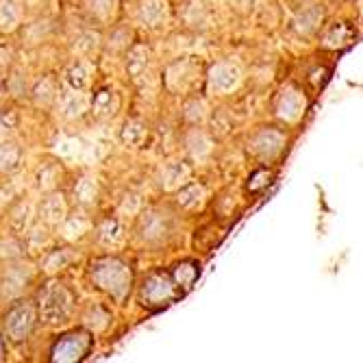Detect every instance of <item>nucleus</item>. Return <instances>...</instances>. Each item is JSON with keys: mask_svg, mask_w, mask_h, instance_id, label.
Wrapping results in <instances>:
<instances>
[{"mask_svg": "<svg viewBox=\"0 0 363 363\" xmlns=\"http://www.w3.org/2000/svg\"><path fill=\"white\" fill-rule=\"evenodd\" d=\"M148 59H150V52H148V48H144V46H135V48H130V52H128V59H126V68H128V72L133 74V77H140V74L146 70Z\"/></svg>", "mask_w": 363, "mask_h": 363, "instance_id": "nucleus-26", "label": "nucleus"}, {"mask_svg": "<svg viewBox=\"0 0 363 363\" xmlns=\"http://www.w3.org/2000/svg\"><path fill=\"white\" fill-rule=\"evenodd\" d=\"M174 298H177L174 281L163 272H152L142 285V303L146 307L157 309L163 305H170Z\"/></svg>", "mask_w": 363, "mask_h": 363, "instance_id": "nucleus-4", "label": "nucleus"}, {"mask_svg": "<svg viewBox=\"0 0 363 363\" xmlns=\"http://www.w3.org/2000/svg\"><path fill=\"white\" fill-rule=\"evenodd\" d=\"M3 352H5V348H3V340H0V359H3Z\"/></svg>", "mask_w": 363, "mask_h": 363, "instance_id": "nucleus-43", "label": "nucleus"}, {"mask_svg": "<svg viewBox=\"0 0 363 363\" xmlns=\"http://www.w3.org/2000/svg\"><path fill=\"white\" fill-rule=\"evenodd\" d=\"M185 120L191 122V124H203L205 118H207V107L203 101H189L185 105V111H183Z\"/></svg>", "mask_w": 363, "mask_h": 363, "instance_id": "nucleus-35", "label": "nucleus"}, {"mask_svg": "<svg viewBox=\"0 0 363 363\" xmlns=\"http://www.w3.org/2000/svg\"><path fill=\"white\" fill-rule=\"evenodd\" d=\"M89 11L98 20H111L116 13V0H89Z\"/></svg>", "mask_w": 363, "mask_h": 363, "instance_id": "nucleus-34", "label": "nucleus"}, {"mask_svg": "<svg viewBox=\"0 0 363 363\" xmlns=\"http://www.w3.org/2000/svg\"><path fill=\"white\" fill-rule=\"evenodd\" d=\"M98 242L107 248H116L124 242V226L120 220H105L98 226Z\"/></svg>", "mask_w": 363, "mask_h": 363, "instance_id": "nucleus-14", "label": "nucleus"}, {"mask_svg": "<svg viewBox=\"0 0 363 363\" xmlns=\"http://www.w3.org/2000/svg\"><path fill=\"white\" fill-rule=\"evenodd\" d=\"M148 138V128L146 124H142L140 120H128L124 126H122V133H120V140L124 146H130V148H140Z\"/></svg>", "mask_w": 363, "mask_h": 363, "instance_id": "nucleus-16", "label": "nucleus"}, {"mask_svg": "<svg viewBox=\"0 0 363 363\" xmlns=\"http://www.w3.org/2000/svg\"><path fill=\"white\" fill-rule=\"evenodd\" d=\"M124 40H128V33H126V30H118V35L113 38V46L120 48V46L124 44Z\"/></svg>", "mask_w": 363, "mask_h": 363, "instance_id": "nucleus-42", "label": "nucleus"}, {"mask_svg": "<svg viewBox=\"0 0 363 363\" xmlns=\"http://www.w3.org/2000/svg\"><path fill=\"white\" fill-rule=\"evenodd\" d=\"M33 324H35V309H33L28 303H20L7 313L5 331L13 342H22L30 335Z\"/></svg>", "mask_w": 363, "mask_h": 363, "instance_id": "nucleus-6", "label": "nucleus"}, {"mask_svg": "<svg viewBox=\"0 0 363 363\" xmlns=\"http://www.w3.org/2000/svg\"><path fill=\"white\" fill-rule=\"evenodd\" d=\"M33 94H35V103L38 105H50L55 101V94H57V87L50 79H42L38 83V87L33 89Z\"/></svg>", "mask_w": 363, "mask_h": 363, "instance_id": "nucleus-32", "label": "nucleus"}, {"mask_svg": "<svg viewBox=\"0 0 363 363\" xmlns=\"http://www.w3.org/2000/svg\"><path fill=\"white\" fill-rule=\"evenodd\" d=\"M74 309V298L70 289L61 283H48L40 294V315L48 324L68 322Z\"/></svg>", "mask_w": 363, "mask_h": 363, "instance_id": "nucleus-2", "label": "nucleus"}, {"mask_svg": "<svg viewBox=\"0 0 363 363\" xmlns=\"http://www.w3.org/2000/svg\"><path fill=\"white\" fill-rule=\"evenodd\" d=\"M198 277V266L191 261H185V263H179L174 268V281L177 285H183V287H191L194 281Z\"/></svg>", "mask_w": 363, "mask_h": 363, "instance_id": "nucleus-30", "label": "nucleus"}, {"mask_svg": "<svg viewBox=\"0 0 363 363\" xmlns=\"http://www.w3.org/2000/svg\"><path fill=\"white\" fill-rule=\"evenodd\" d=\"M187 179H189V166L185 161H179V159L168 161L166 166H163V170H161V183L166 189H177Z\"/></svg>", "mask_w": 363, "mask_h": 363, "instance_id": "nucleus-12", "label": "nucleus"}, {"mask_svg": "<svg viewBox=\"0 0 363 363\" xmlns=\"http://www.w3.org/2000/svg\"><path fill=\"white\" fill-rule=\"evenodd\" d=\"M87 228H89V222L83 216H72V218L65 216L63 218V238L65 240H79V238H83L87 233Z\"/></svg>", "mask_w": 363, "mask_h": 363, "instance_id": "nucleus-27", "label": "nucleus"}, {"mask_svg": "<svg viewBox=\"0 0 363 363\" xmlns=\"http://www.w3.org/2000/svg\"><path fill=\"white\" fill-rule=\"evenodd\" d=\"M87 107H89V98H87L83 91H74V89H72L70 94H65L63 103H61L63 116H65V118H70V120L81 118V116L87 111Z\"/></svg>", "mask_w": 363, "mask_h": 363, "instance_id": "nucleus-17", "label": "nucleus"}, {"mask_svg": "<svg viewBox=\"0 0 363 363\" xmlns=\"http://www.w3.org/2000/svg\"><path fill=\"white\" fill-rule=\"evenodd\" d=\"M20 163V148L11 142L0 144V172H11Z\"/></svg>", "mask_w": 363, "mask_h": 363, "instance_id": "nucleus-28", "label": "nucleus"}, {"mask_svg": "<svg viewBox=\"0 0 363 363\" xmlns=\"http://www.w3.org/2000/svg\"><path fill=\"white\" fill-rule=\"evenodd\" d=\"M28 240H30L33 246H42L46 242V230L44 228H33L28 233Z\"/></svg>", "mask_w": 363, "mask_h": 363, "instance_id": "nucleus-40", "label": "nucleus"}, {"mask_svg": "<svg viewBox=\"0 0 363 363\" xmlns=\"http://www.w3.org/2000/svg\"><path fill=\"white\" fill-rule=\"evenodd\" d=\"M179 205L183 207V209H198L203 203H205V189L201 187V185H196V183H191V185H187V187H183L181 191H179Z\"/></svg>", "mask_w": 363, "mask_h": 363, "instance_id": "nucleus-24", "label": "nucleus"}, {"mask_svg": "<svg viewBox=\"0 0 363 363\" xmlns=\"http://www.w3.org/2000/svg\"><path fill=\"white\" fill-rule=\"evenodd\" d=\"M285 138L274 128H263L252 138L250 148L255 155H259L261 159H274L281 150H283Z\"/></svg>", "mask_w": 363, "mask_h": 363, "instance_id": "nucleus-9", "label": "nucleus"}, {"mask_svg": "<svg viewBox=\"0 0 363 363\" xmlns=\"http://www.w3.org/2000/svg\"><path fill=\"white\" fill-rule=\"evenodd\" d=\"M89 77H91V70H89V65L83 63V61L72 63L70 68L63 72L65 85H68L70 89H74V91H83L89 85Z\"/></svg>", "mask_w": 363, "mask_h": 363, "instance_id": "nucleus-15", "label": "nucleus"}, {"mask_svg": "<svg viewBox=\"0 0 363 363\" xmlns=\"http://www.w3.org/2000/svg\"><path fill=\"white\" fill-rule=\"evenodd\" d=\"M65 216H68V207H65L61 194H50L44 198V203L40 207V218L46 224H61Z\"/></svg>", "mask_w": 363, "mask_h": 363, "instance_id": "nucleus-11", "label": "nucleus"}, {"mask_svg": "<svg viewBox=\"0 0 363 363\" xmlns=\"http://www.w3.org/2000/svg\"><path fill=\"white\" fill-rule=\"evenodd\" d=\"M94 344V337L85 331H72L68 335H63L50 350V359L52 361H61V363H72V361H81L89 354Z\"/></svg>", "mask_w": 363, "mask_h": 363, "instance_id": "nucleus-3", "label": "nucleus"}, {"mask_svg": "<svg viewBox=\"0 0 363 363\" xmlns=\"http://www.w3.org/2000/svg\"><path fill=\"white\" fill-rule=\"evenodd\" d=\"M94 111L96 116H101V118H111L118 107H120V101H118V94L111 91V89H101L96 96H94Z\"/></svg>", "mask_w": 363, "mask_h": 363, "instance_id": "nucleus-18", "label": "nucleus"}, {"mask_svg": "<svg viewBox=\"0 0 363 363\" xmlns=\"http://www.w3.org/2000/svg\"><path fill=\"white\" fill-rule=\"evenodd\" d=\"M74 196L81 205H94L98 201V181L94 177H83L74 185Z\"/></svg>", "mask_w": 363, "mask_h": 363, "instance_id": "nucleus-22", "label": "nucleus"}, {"mask_svg": "<svg viewBox=\"0 0 363 363\" xmlns=\"http://www.w3.org/2000/svg\"><path fill=\"white\" fill-rule=\"evenodd\" d=\"M170 230H172V218L170 213L161 209H148L146 213H142L140 224H138L140 238L148 244L163 242L170 235Z\"/></svg>", "mask_w": 363, "mask_h": 363, "instance_id": "nucleus-5", "label": "nucleus"}, {"mask_svg": "<svg viewBox=\"0 0 363 363\" xmlns=\"http://www.w3.org/2000/svg\"><path fill=\"white\" fill-rule=\"evenodd\" d=\"M30 279V270L24 266H13L5 272L3 277V294L5 296H18Z\"/></svg>", "mask_w": 363, "mask_h": 363, "instance_id": "nucleus-13", "label": "nucleus"}, {"mask_svg": "<svg viewBox=\"0 0 363 363\" xmlns=\"http://www.w3.org/2000/svg\"><path fill=\"white\" fill-rule=\"evenodd\" d=\"M185 144H187L189 155L194 159H198V161H203L211 152V146H213L211 140L203 133V130H191V133L187 135V140H185Z\"/></svg>", "mask_w": 363, "mask_h": 363, "instance_id": "nucleus-21", "label": "nucleus"}, {"mask_svg": "<svg viewBox=\"0 0 363 363\" xmlns=\"http://www.w3.org/2000/svg\"><path fill=\"white\" fill-rule=\"evenodd\" d=\"M30 218H33V207H30V203H20V205L11 211V226L22 233V230L28 228Z\"/></svg>", "mask_w": 363, "mask_h": 363, "instance_id": "nucleus-31", "label": "nucleus"}, {"mask_svg": "<svg viewBox=\"0 0 363 363\" xmlns=\"http://www.w3.org/2000/svg\"><path fill=\"white\" fill-rule=\"evenodd\" d=\"M322 22V9L320 7H307L298 13V18L294 20V28L301 33V35H311Z\"/></svg>", "mask_w": 363, "mask_h": 363, "instance_id": "nucleus-19", "label": "nucleus"}, {"mask_svg": "<svg viewBox=\"0 0 363 363\" xmlns=\"http://www.w3.org/2000/svg\"><path fill=\"white\" fill-rule=\"evenodd\" d=\"M305 107V96L296 87H285L277 101V116L285 122H296L303 116Z\"/></svg>", "mask_w": 363, "mask_h": 363, "instance_id": "nucleus-8", "label": "nucleus"}, {"mask_svg": "<svg viewBox=\"0 0 363 363\" xmlns=\"http://www.w3.org/2000/svg\"><path fill=\"white\" fill-rule=\"evenodd\" d=\"M57 152L63 157V159H74L79 152H81V142L74 140V138H61L57 142Z\"/></svg>", "mask_w": 363, "mask_h": 363, "instance_id": "nucleus-37", "label": "nucleus"}, {"mask_svg": "<svg viewBox=\"0 0 363 363\" xmlns=\"http://www.w3.org/2000/svg\"><path fill=\"white\" fill-rule=\"evenodd\" d=\"M20 7L13 0H0V28L13 30L20 24Z\"/></svg>", "mask_w": 363, "mask_h": 363, "instance_id": "nucleus-25", "label": "nucleus"}, {"mask_svg": "<svg viewBox=\"0 0 363 363\" xmlns=\"http://www.w3.org/2000/svg\"><path fill=\"white\" fill-rule=\"evenodd\" d=\"M263 177H270V174H268L266 170H261V172H257V174L252 177V181L248 183V187H250V189H259L261 185H266V181H261Z\"/></svg>", "mask_w": 363, "mask_h": 363, "instance_id": "nucleus-41", "label": "nucleus"}, {"mask_svg": "<svg viewBox=\"0 0 363 363\" xmlns=\"http://www.w3.org/2000/svg\"><path fill=\"white\" fill-rule=\"evenodd\" d=\"M18 126V120L11 111H0V138L11 135Z\"/></svg>", "mask_w": 363, "mask_h": 363, "instance_id": "nucleus-38", "label": "nucleus"}, {"mask_svg": "<svg viewBox=\"0 0 363 363\" xmlns=\"http://www.w3.org/2000/svg\"><path fill=\"white\" fill-rule=\"evenodd\" d=\"M170 9L166 0H142L140 5V18L144 24L148 26H161L163 22L168 20Z\"/></svg>", "mask_w": 363, "mask_h": 363, "instance_id": "nucleus-10", "label": "nucleus"}, {"mask_svg": "<svg viewBox=\"0 0 363 363\" xmlns=\"http://www.w3.org/2000/svg\"><path fill=\"white\" fill-rule=\"evenodd\" d=\"M85 324L89 328H94V331H103V328L109 324V313L103 309V307H91L87 313H85Z\"/></svg>", "mask_w": 363, "mask_h": 363, "instance_id": "nucleus-33", "label": "nucleus"}, {"mask_svg": "<svg viewBox=\"0 0 363 363\" xmlns=\"http://www.w3.org/2000/svg\"><path fill=\"white\" fill-rule=\"evenodd\" d=\"M352 38H354V33H352V28L350 26H346V24H335L333 28H328L326 30V35H324V46L326 48H344V46H348L350 42H352Z\"/></svg>", "mask_w": 363, "mask_h": 363, "instance_id": "nucleus-20", "label": "nucleus"}, {"mask_svg": "<svg viewBox=\"0 0 363 363\" xmlns=\"http://www.w3.org/2000/svg\"><path fill=\"white\" fill-rule=\"evenodd\" d=\"M98 40H101V38H98V33L87 30V33H83V35H79L74 40V50L81 52V55H89V52H94L98 48Z\"/></svg>", "mask_w": 363, "mask_h": 363, "instance_id": "nucleus-36", "label": "nucleus"}, {"mask_svg": "<svg viewBox=\"0 0 363 363\" xmlns=\"http://www.w3.org/2000/svg\"><path fill=\"white\" fill-rule=\"evenodd\" d=\"M59 168L55 166V163H44V166L38 170V177H35V181H38V187L40 189H44V191H48V189H55V185H57V181H59Z\"/></svg>", "mask_w": 363, "mask_h": 363, "instance_id": "nucleus-29", "label": "nucleus"}, {"mask_svg": "<svg viewBox=\"0 0 363 363\" xmlns=\"http://www.w3.org/2000/svg\"><path fill=\"white\" fill-rule=\"evenodd\" d=\"M122 211L124 213H138L140 211V196H135V194H128L126 198H124V203H122Z\"/></svg>", "mask_w": 363, "mask_h": 363, "instance_id": "nucleus-39", "label": "nucleus"}, {"mask_svg": "<svg viewBox=\"0 0 363 363\" xmlns=\"http://www.w3.org/2000/svg\"><path fill=\"white\" fill-rule=\"evenodd\" d=\"M240 83H242V70L235 63L222 61V63H216L209 70V87L216 94L233 91Z\"/></svg>", "mask_w": 363, "mask_h": 363, "instance_id": "nucleus-7", "label": "nucleus"}, {"mask_svg": "<svg viewBox=\"0 0 363 363\" xmlns=\"http://www.w3.org/2000/svg\"><path fill=\"white\" fill-rule=\"evenodd\" d=\"M89 277L96 287H101L103 291L113 296L116 301H122L130 291V285H133V272H130V266L118 257H101V259L91 261Z\"/></svg>", "mask_w": 363, "mask_h": 363, "instance_id": "nucleus-1", "label": "nucleus"}, {"mask_svg": "<svg viewBox=\"0 0 363 363\" xmlns=\"http://www.w3.org/2000/svg\"><path fill=\"white\" fill-rule=\"evenodd\" d=\"M77 259V255L68 248H59V250H52L46 259H44V270L48 274L57 272V270H63V268H68L70 263Z\"/></svg>", "mask_w": 363, "mask_h": 363, "instance_id": "nucleus-23", "label": "nucleus"}]
</instances>
